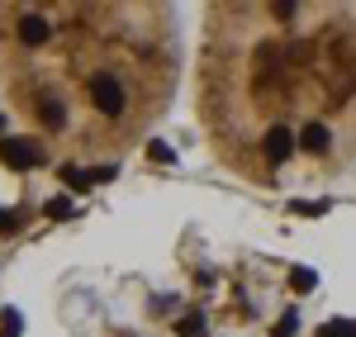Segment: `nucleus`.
<instances>
[{"instance_id": "4", "label": "nucleus", "mask_w": 356, "mask_h": 337, "mask_svg": "<svg viewBox=\"0 0 356 337\" xmlns=\"http://www.w3.org/2000/svg\"><path fill=\"white\" fill-rule=\"evenodd\" d=\"M328 142H332L328 124H304V133H300V147H304V152H314V157H323V152H328Z\"/></svg>"}, {"instance_id": "5", "label": "nucleus", "mask_w": 356, "mask_h": 337, "mask_svg": "<svg viewBox=\"0 0 356 337\" xmlns=\"http://www.w3.org/2000/svg\"><path fill=\"white\" fill-rule=\"evenodd\" d=\"M318 337H356V323H347V318H337V323H328Z\"/></svg>"}, {"instance_id": "7", "label": "nucleus", "mask_w": 356, "mask_h": 337, "mask_svg": "<svg viewBox=\"0 0 356 337\" xmlns=\"http://www.w3.org/2000/svg\"><path fill=\"white\" fill-rule=\"evenodd\" d=\"M19 333V313H5V328H0V337H15Z\"/></svg>"}, {"instance_id": "2", "label": "nucleus", "mask_w": 356, "mask_h": 337, "mask_svg": "<svg viewBox=\"0 0 356 337\" xmlns=\"http://www.w3.org/2000/svg\"><path fill=\"white\" fill-rule=\"evenodd\" d=\"M15 33H19L24 48H43V43L53 38V24L43 19V10H19V28H15Z\"/></svg>"}, {"instance_id": "1", "label": "nucleus", "mask_w": 356, "mask_h": 337, "mask_svg": "<svg viewBox=\"0 0 356 337\" xmlns=\"http://www.w3.org/2000/svg\"><path fill=\"white\" fill-rule=\"evenodd\" d=\"M0 162H5L10 171H29V167L43 162V147L29 142V138H0Z\"/></svg>"}, {"instance_id": "6", "label": "nucleus", "mask_w": 356, "mask_h": 337, "mask_svg": "<svg viewBox=\"0 0 356 337\" xmlns=\"http://www.w3.org/2000/svg\"><path fill=\"white\" fill-rule=\"evenodd\" d=\"M48 214H53V219H67V214H72V199H53Z\"/></svg>"}, {"instance_id": "3", "label": "nucleus", "mask_w": 356, "mask_h": 337, "mask_svg": "<svg viewBox=\"0 0 356 337\" xmlns=\"http://www.w3.org/2000/svg\"><path fill=\"white\" fill-rule=\"evenodd\" d=\"M290 152H295V133H290L285 124L266 129V138H261V157H266L271 167H280V162H290Z\"/></svg>"}, {"instance_id": "8", "label": "nucleus", "mask_w": 356, "mask_h": 337, "mask_svg": "<svg viewBox=\"0 0 356 337\" xmlns=\"http://www.w3.org/2000/svg\"><path fill=\"white\" fill-rule=\"evenodd\" d=\"M0 228H5V233H10V228H15V219H10V214H0Z\"/></svg>"}]
</instances>
